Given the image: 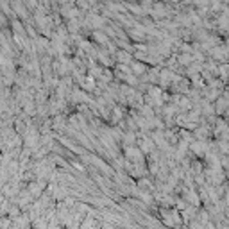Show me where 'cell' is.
Instances as JSON below:
<instances>
[{
    "mask_svg": "<svg viewBox=\"0 0 229 229\" xmlns=\"http://www.w3.org/2000/svg\"><path fill=\"white\" fill-rule=\"evenodd\" d=\"M227 201H229V191H227Z\"/></svg>",
    "mask_w": 229,
    "mask_h": 229,
    "instance_id": "6da1fadb",
    "label": "cell"
}]
</instances>
